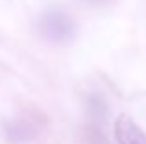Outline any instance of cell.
I'll use <instances>...</instances> for the list:
<instances>
[{
    "instance_id": "obj_1",
    "label": "cell",
    "mask_w": 146,
    "mask_h": 144,
    "mask_svg": "<svg viewBox=\"0 0 146 144\" xmlns=\"http://www.w3.org/2000/svg\"><path fill=\"white\" fill-rule=\"evenodd\" d=\"M39 33L44 41L54 44L70 43L76 35V22L67 11L52 7L46 9L39 18Z\"/></svg>"
},
{
    "instance_id": "obj_2",
    "label": "cell",
    "mask_w": 146,
    "mask_h": 144,
    "mask_svg": "<svg viewBox=\"0 0 146 144\" xmlns=\"http://www.w3.org/2000/svg\"><path fill=\"white\" fill-rule=\"evenodd\" d=\"M115 137L118 144H146L143 127L128 115H120L115 124Z\"/></svg>"
},
{
    "instance_id": "obj_3",
    "label": "cell",
    "mask_w": 146,
    "mask_h": 144,
    "mask_svg": "<svg viewBox=\"0 0 146 144\" xmlns=\"http://www.w3.org/2000/svg\"><path fill=\"white\" fill-rule=\"evenodd\" d=\"M39 127H41L39 120H33L32 116L22 115L6 126V135L7 139H11L15 142H26L39 133Z\"/></svg>"
},
{
    "instance_id": "obj_4",
    "label": "cell",
    "mask_w": 146,
    "mask_h": 144,
    "mask_svg": "<svg viewBox=\"0 0 146 144\" xmlns=\"http://www.w3.org/2000/svg\"><path fill=\"white\" fill-rule=\"evenodd\" d=\"M83 2L91 4V6H106V4L113 2V0H83Z\"/></svg>"
}]
</instances>
